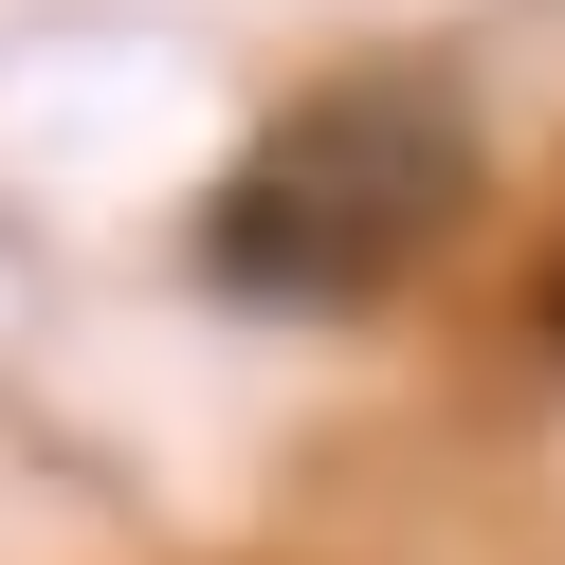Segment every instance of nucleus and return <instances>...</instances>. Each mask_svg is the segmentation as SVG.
<instances>
[{
    "label": "nucleus",
    "mask_w": 565,
    "mask_h": 565,
    "mask_svg": "<svg viewBox=\"0 0 565 565\" xmlns=\"http://www.w3.org/2000/svg\"><path fill=\"white\" fill-rule=\"evenodd\" d=\"M438 201H456V110L438 92H310L220 183V274L237 292H365Z\"/></svg>",
    "instance_id": "obj_1"
},
{
    "label": "nucleus",
    "mask_w": 565,
    "mask_h": 565,
    "mask_svg": "<svg viewBox=\"0 0 565 565\" xmlns=\"http://www.w3.org/2000/svg\"><path fill=\"white\" fill-rule=\"evenodd\" d=\"M547 347H565V274H547Z\"/></svg>",
    "instance_id": "obj_2"
}]
</instances>
